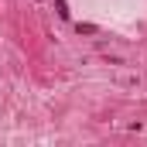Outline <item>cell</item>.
Segmentation results:
<instances>
[{"label":"cell","instance_id":"1","mask_svg":"<svg viewBox=\"0 0 147 147\" xmlns=\"http://www.w3.org/2000/svg\"><path fill=\"white\" fill-rule=\"evenodd\" d=\"M55 10H58V17H62V21H69V14H72L65 0H55Z\"/></svg>","mask_w":147,"mask_h":147},{"label":"cell","instance_id":"2","mask_svg":"<svg viewBox=\"0 0 147 147\" xmlns=\"http://www.w3.org/2000/svg\"><path fill=\"white\" fill-rule=\"evenodd\" d=\"M75 31H79V34H96L99 28H96V24H75Z\"/></svg>","mask_w":147,"mask_h":147}]
</instances>
